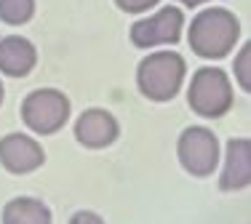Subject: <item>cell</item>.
<instances>
[{
  "mask_svg": "<svg viewBox=\"0 0 251 224\" xmlns=\"http://www.w3.org/2000/svg\"><path fill=\"white\" fill-rule=\"evenodd\" d=\"M67 224H104V219L99 214H94V211H75Z\"/></svg>",
  "mask_w": 251,
  "mask_h": 224,
  "instance_id": "15",
  "label": "cell"
},
{
  "mask_svg": "<svg viewBox=\"0 0 251 224\" xmlns=\"http://www.w3.org/2000/svg\"><path fill=\"white\" fill-rule=\"evenodd\" d=\"M3 224H51V211L38 198H14L3 208Z\"/></svg>",
  "mask_w": 251,
  "mask_h": 224,
  "instance_id": "11",
  "label": "cell"
},
{
  "mask_svg": "<svg viewBox=\"0 0 251 224\" xmlns=\"http://www.w3.org/2000/svg\"><path fill=\"white\" fill-rule=\"evenodd\" d=\"M187 64L176 51H155L145 56L136 67V83L139 91L152 102H169L182 88Z\"/></svg>",
  "mask_w": 251,
  "mask_h": 224,
  "instance_id": "2",
  "label": "cell"
},
{
  "mask_svg": "<svg viewBox=\"0 0 251 224\" xmlns=\"http://www.w3.org/2000/svg\"><path fill=\"white\" fill-rule=\"evenodd\" d=\"M0 102H3V83H0Z\"/></svg>",
  "mask_w": 251,
  "mask_h": 224,
  "instance_id": "17",
  "label": "cell"
},
{
  "mask_svg": "<svg viewBox=\"0 0 251 224\" xmlns=\"http://www.w3.org/2000/svg\"><path fill=\"white\" fill-rule=\"evenodd\" d=\"M46 160L43 147L27 134H5L0 139V163L11 174H29Z\"/></svg>",
  "mask_w": 251,
  "mask_h": 224,
  "instance_id": "7",
  "label": "cell"
},
{
  "mask_svg": "<svg viewBox=\"0 0 251 224\" xmlns=\"http://www.w3.org/2000/svg\"><path fill=\"white\" fill-rule=\"evenodd\" d=\"M35 14V0H0V19L5 24H25Z\"/></svg>",
  "mask_w": 251,
  "mask_h": 224,
  "instance_id": "12",
  "label": "cell"
},
{
  "mask_svg": "<svg viewBox=\"0 0 251 224\" xmlns=\"http://www.w3.org/2000/svg\"><path fill=\"white\" fill-rule=\"evenodd\" d=\"M251 176V147L249 139H230L225 152V166L219 176L222 190H243Z\"/></svg>",
  "mask_w": 251,
  "mask_h": 224,
  "instance_id": "9",
  "label": "cell"
},
{
  "mask_svg": "<svg viewBox=\"0 0 251 224\" xmlns=\"http://www.w3.org/2000/svg\"><path fill=\"white\" fill-rule=\"evenodd\" d=\"M179 3H184V5H201V3H206V0H179Z\"/></svg>",
  "mask_w": 251,
  "mask_h": 224,
  "instance_id": "16",
  "label": "cell"
},
{
  "mask_svg": "<svg viewBox=\"0 0 251 224\" xmlns=\"http://www.w3.org/2000/svg\"><path fill=\"white\" fill-rule=\"evenodd\" d=\"M179 163L193 176H208L214 174L219 163V139L211 128L206 126H190L182 131L176 141Z\"/></svg>",
  "mask_w": 251,
  "mask_h": 224,
  "instance_id": "5",
  "label": "cell"
},
{
  "mask_svg": "<svg viewBox=\"0 0 251 224\" xmlns=\"http://www.w3.org/2000/svg\"><path fill=\"white\" fill-rule=\"evenodd\" d=\"M75 139L80 141L83 147H91V150L112 144V141L118 139L115 115L101 110V107H91V110L80 112L77 120H75Z\"/></svg>",
  "mask_w": 251,
  "mask_h": 224,
  "instance_id": "8",
  "label": "cell"
},
{
  "mask_svg": "<svg viewBox=\"0 0 251 224\" xmlns=\"http://www.w3.org/2000/svg\"><path fill=\"white\" fill-rule=\"evenodd\" d=\"M249 56H251V48H249V43H246L241 51H238L235 64H232V69H235V78H238V86H241L243 91H249Z\"/></svg>",
  "mask_w": 251,
  "mask_h": 224,
  "instance_id": "13",
  "label": "cell"
},
{
  "mask_svg": "<svg viewBox=\"0 0 251 224\" xmlns=\"http://www.w3.org/2000/svg\"><path fill=\"white\" fill-rule=\"evenodd\" d=\"M115 3H118V8L126 11V14H142V11L152 8L158 0H115Z\"/></svg>",
  "mask_w": 251,
  "mask_h": 224,
  "instance_id": "14",
  "label": "cell"
},
{
  "mask_svg": "<svg viewBox=\"0 0 251 224\" xmlns=\"http://www.w3.org/2000/svg\"><path fill=\"white\" fill-rule=\"evenodd\" d=\"M238 35H241V24H238L235 14L227 8H203L187 29V43L203 59H222L232 51Z\"/></svg>",
  "mask_w": 251,
  "mask_h": 224,
  "instance_id": "1",
  "label": "cell"
},
{
  "mask_svg": "<svg viewBox=\"0 0 251 224\" xmlns=\"http://www.w3.org/2000/svg\"><path fill=\"white\" fill-rule=\"evenodd\" d=\"M187 102L201 117H219L232 104V83L219 67H201L193 72Z\"/></svg>",
  "mask_w": 251,
  "mask_h": 224,
  "instance_id": "3",
  "label": "cell"
},
{
  "mask_svg": "<svg viewBox=\"0 0 251 224\" xmlns=\"http://www.w3.org/2000/svg\"><path fill=\"white\" fill-rule=\"evenodd\" d=\"M38 62V51L22 35H8L0 40V72L8 78H25Z\"/></svg>",
  "mask_w": 251,
  "mask_h": 224,
  "instance_id": "10",
  "label": "cell"
},
{
  "mask_svg": "<svg viewBox=\"0 0 251 224\" xmlns=\"http://www.w3.org/2000/svg\"><path fill=\"white\" fill-rule=\"evenodd\" d=\"M182 24H184L182 11L176 5H163L158 14L136 19L131 24V40L139 48H152V45H160V43H176L179 35H182Z\"/></svg>",
  "mask_w": 251,
  "mask_h": 224,
  "instance_id": "6",
  "label": "cell"
},
{
  "mask_svg": "<svg viewBox=\"0 0 251 224\" xmlns=\"http://www.w3.org/2000/svg\"><path fill=\"white\" fill-rule=\"evenodd\" d=\"M70 99L59 88H35L22 102V120L35 134H53L67 123Z\"/></svg>",
  "mask_w": 251,
  "mask_h": 224,
  "instance_id": "4",
  "label": "cell"
}]
</instances>
